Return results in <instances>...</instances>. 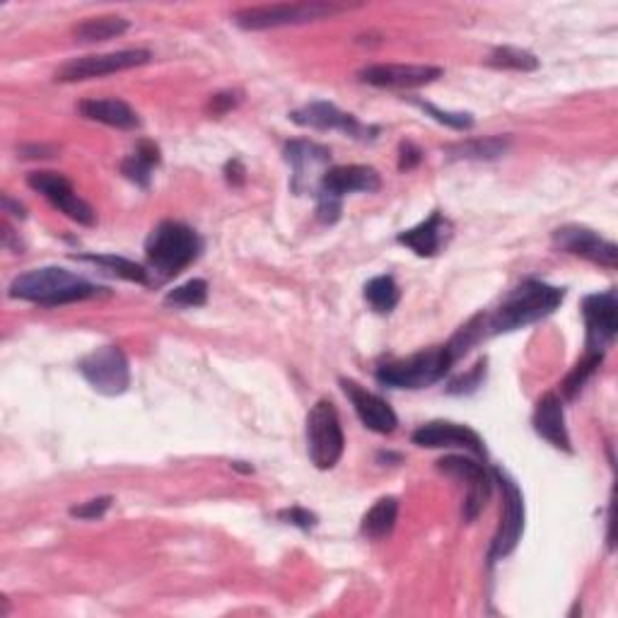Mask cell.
Returning a JSON list of instances; mask_svg holds the SVG:
<instances>
[{
    "instance_id": "6da1fadb",
    "label": "cell",
    "mask_w": 618,
    "mask_h": 618,
    "mask_svg": "<svg viewBox=\"0 0 618 618\" xmlns=\"http://www.w3.org/2000/svg\"><path fill=\"white\" fill-rule=\"evenodd\" d=\"M566 300V290L548 286L544 280H524L522 286L515 290H509L498 309H493L486 317V333H505L515 331L534 325V321H542L548 315H554L560 307V302Z\"/></svg>"
},
{
    "instance_id": "7a4b0ae2",
    "label": "cell",
    "mask_w": 618,
    "mask_h": 618,
    "mask_svg": "<svg viewBox=\"0 0 618 618\" xmlns=\"http://www.w3.org/2000/svg\"><path fill=\"white\" fill-rule=\"evenodd\" d=\"M104 288L90 284V280L80 278L65 268L59 266H44L34 268L18 276L10 284V298L24 300V302H37L44 307H59V305H71V302H83L90 298H97Z\"/></svg>"
},
{
    "instance_id": "3957f363",
    "label": "cell",
    "mask_w": 618,
    "mask_h": 618,
    "mask_svg": "<svg viewBox=\"0 0 618 618\" xmlns=\"http://www.w3.org/2000/svg\"><path fill=\"white\" fill-rule=\"evenodd\" d=\"M200 249H204V241L198 233L177 220H163L145 239L147 266L163 278L182 274L198 259Z\"/></svg>"
},
{
    "instance_id": "277c9868",
    "label": "cell",
    "mask_w": 618,
    "mask_h": 618,
    "mask_svg": "<svg viewBox=\"0 0 618 618\" xmlns=\"http://www.w3.org/2000/svg\"><path fill=\"white\" fill-rule=\"evenodd\" d=\"M454 365V358L447 346H433L428 351L413 353L409 358L387 360L374 370V378L380 384L392 389H425L437 384L450 368Z\"/></svg>"
},
{
    "instance_id": "5b68a950",
    "label": "cell",
    "mask_w": 618,
    "mask_h": 618,
    "mask_svg": "<svg viewBox=\"0 0 618 618\" xmlns=\"http://www.w3.org/2000/svg\"><path fill=\"white\" fill-rule=\"evenodd\" d=\"M382 189L380 172L368 165H339L325 172L317 186V218L336 223L341 218V200L348 194H374Z\"/></svg>"
},
{
    "instance_id": "8992f818",
    "label": "cell",
    "mask_w": 618,
    "mask_h": 618,
    "mask_svg": "<svg viewBox=\"0 0 618 618\" xmlns=\"http://www.w3.org/2000/svg\"><path fill=\"white\" fill-rule=\"evenodd\" d=\"M307 450L309 460L321 472H329L341 462L346 450V437L339 411L329 399H319L307 413Z\"/></svg>"
},
{
    "instance_id": "52a82bcc",
    "label": "cell",
    "mask_w": 618,
    "mask_h": 618,
    "mask_svg": "<svg viewBox=\"0 0 618 618\" xmlns=\"http://www.w3.org/2000/svg\"><path fill=\"white\" fill-rule=\"evenodd\" d=\"M343 8L333 3H278V6H257L235 12V24L239 30L261 32L276 30V27L305 24L339 16Z\"/></svg>"
},
{
    "instance_id": "ba28073f",
    "label": "cell",
    "mask_w": 618,
    "mask_h": 618,
    "mask_svg": "<svg viewBox=\"0 0 618 618\" xmlns=\"http://www.w3.org/2000/svg\"><path fill=\"white\" fill-rule=\"evenodd\" d=\"M78 372L104 396L124 394L131 384L128 358L119 346H102L78 362Z\"/></svg>"
},
{
    "instance_id": "9c48e42d",
    "label": "cell",
    "mask_w": 618,
    "mask_h": 618,
    "mask_svg": "<svg viewBox=\"0 0 618 618\" xmlns=\"http://www.w3.org/2000/svg\"><path fill=\"white\" fill-rule=\"evenodd\" d=\"M491 474L503 493V515H501L498 532H495L488 550V558L498 560L513 554L524 534V495L515 478H509L503 468H491Z\"/></svg>"
},
{
    "instance_id": "30bf717a",
    "label": "cell",
    "mask_w": 618,
    "mask_h": 618,
    "mask_svg": "<svg viewBox=\"0 0 618 618\" xmlns=\"http://www.w3.org/2000/svg\"><path fill=\"white\" fill-rule=\"evenodd\" d=\"M151 51L145 49H126V51H112V53H97V56H83L63 63L61 69L53 73V80L59 83H78V80L102 78L121 71L141 69V65L151 63Z\"/></svg>"
},
{
    "instance_id": "8fae6325",
    "label": "cell",
    "mask_w": 618,
    "mask_h": 618,
    "mask_svg": "<svg viewBox=\"0 0 618 618\" xmlns=\"http://www.w3.org/2000/svg\"><path fill=\"white\" fill-rule=\"evenodd\" d=\"M583 317H585V329L587 339L585 348L589 356H601L609 351L616 331H618V295L616 290L607 292H595L587 295L583 300Z\"/></svg>"
},
{
    "instance_id": "7c38bea8",
    "label": "cell",
    "mask_w": 618,
    "mask_h": 618,
    "mask_svg": "<svg viewBox=\"0 0 618 618\" xmlns=\"http://www.w3.org/2000/svg\"><path fill=\"white\" fill-rule=\"evenodd\" d=\"M27 184H30V189L42 194L49 204L61 210L65 218L75 220L78 225H95L97 223V213L90 204H85L83 198H80L73 189V184L63 177L59 172H32L30 177H27Z\"/></svg>"
},
{
    "instance_id": "4fadbf2b",
    "label": "cell",
    "mask_w": 618,
    "mask_h": 618,
    "mask_svg": "<svg viewBox=\"0 0 618 618\" xmlns=\"http://www.w3.org/2000/svg\"><path fill=\"white\" fill-rule=\"evenodd\" d=\"M442 474H450L466 483V501H464V519L474 522L481 509L486 507L491 493H493V474L486 466L478 464L472 456H445L437 462Z\"/></svg>"
},
{
    "instance_id": "5bb4252c",
    "label": "cell",
    "mask_w": 618,
    "mask_h": 618,
    "mask_svg": "<svg viewBox=\"0 0 618 618\" xmlns=\"http://www.w3.org/2000/svg\"><path fill=\"white\" fill-rule=\"evenodd\" d=\"M550 239H554V247L558 251L573 254V257L587 259L604 268H611V271L618 266V247L609 239H601L595 230H589V227L563 225Z\"/></svg>"
},
{
    "instance_id": "9a60e30c",
    "label": "cell",
    "mask_w": 618,
    "mask_h": 618,
    "mask_svg": "<svg viewBox=\"0 0 618 618\" xmlns=\"http://www.w3.org/2000/svg\"><path fill=\"white\" fill-rule=\"evenodd\" d=\"M362 83L372 87L387 90H415L435 83L442 78V69L437 65H401V63H378L368 65L358 73Z\"/></svg>"
},
{
    "instance_id": "2e32d148",
    "label": "cell",
    "mask_w": 618,
    "mask_h": 618,
    "mask_svg": "<svg viewBox=\"0 0 618 618\" xmlns=\"http://www.w3.org/2000/svg\"><path fill=\"white\" fill-rule=\"evenodd\" d=\"M411 440L413 445L419 447H428V450L454 447V450H466L486 460V447H483L481 435L468 425L450 423V421H430L415 430Z\"/></svg>"
},
{
    "instance_id": "e0dca14e",
    "label": "cell",
    "mask_w": 618,
    "mask_h": 618,
    "mask_svg": "<svg viewBox=\"0 0 618 618\" xmlns=\"http://www.w3.org/2000/svg\"><path fill=\"white\" fill-rule=\"evenodd\" d=\"M290 119L302 128L341 131L353 138H372L370 133H374V128H365L353 114L341 112L339 106L331 102H309L300 106V110H295Z\"/></svg>"
},
{
    "instance_id": "ac0fdd59",
    "label": "cell",
    "mask_w": 618,
    "mask_h": 618,
    "mask_svg": "<svg viewBox=\"0 0 618 618\" xmlns=\"http://www.w3.org/2000/svg\"><path fill=\"white\" fill-rule=\"evenodd\" d=\"M341 387H343L346 396L351 399V404L358 413V419L362 421V425L372 430V433H380V435L394 433L396 425H399V419H396L394 409L389 406L382 396L368 392V389H362L353 380H341Z\"/></svg>"
},
{
    "instance_id": "d6986e66",
    "label": "cell",
    "mask_w": 618,
    "mask_h": 618,
    "mask_svg": "<svg viewBox=\"0 0 618 618\" xmlns=\"http://www.w3.org/2000/svg\"><path fill=\"white\" fill-rule=\"evenodd\" d=\"M286 163L292 167V192L302 194L309 186H315V172L325 169L331 163V151L319 143L309 141H290L286 145Z\"/></svg>"
},
{
    "instance_id": "ffe728a7",
    "label": "cell",
    "mask_w": 618,
    "mask_h": 618,
    "mask_svg": "<svg viewBox=\"0 0 618 618\" xmlns=\"http://www.w3.org/2000/svg\"><path fill=\"white\" fill-rule=\"evenodd\" d=\"M450 237H452V223L440 210H433V215H430V218L423 220L421 225L399 233L396 241L399 245L409 247L415 257L430 259V257H435V254H440V249L447 245Z\"/></svg>"
},
{
    "instance_id": "44dd1931",
    "label": "cell",
    "mask_w": 618,
    "mask_h": 618,
    "mask_svg": "<svg viewBox=\"0 0 618 618\" xmlns=\"http://www.w3.org/2000/svg\"><path fill=\"white\" fill-rule=\"evenodd\" d=\"M534 430L546 442H550V445H554L556 450L573 452L570 435H568V428H566V413H563V401H560L558 394L548 392L539 401H536Z\"/></svg>"
},
{
    "instance_id": "7402d4cb",
    "label": "cell",
    "mask_w": 618,
    "mask_h": 618,
    "mask_svg": "<svg viewBox=\"0 0 618 618\" xmlns=\"http://www.w3.org/2000/svg\"><path fill=\"white\" fill-rule=\"evenodd\" d=\"M80 114L90 121H97V124L112 126V128H121V131H133L141 126V119L133 110L131 104H126L124 100L116 97H106V100H83L78 104Z\"/></svg>"
},
{
    "instance_id": "603a6c76",
    "label": "cell",
    "mask_w": 618,
    "mask_h": 618,
    "mask_svg": "<svg viewBox=\"0 0 618 618\" xmlns=\"http://www.w3.org/2000/svg\"><path fill=\"white\" fill-rule=\"evenodd\" d=\"M159 159H163L159 157V147L153 141H141L136 151L121 163V174H124L128 182L147 189V186H151L153 169L159 165Z\"/></svg>"
},
{
    "instance_id": "cb8c5ba5",
    "label": "cell",
    "mask_w": 618,
    "mask_h": 618,
    "mask_svg": "<svg viewBox=\"0 0 618 618\" xmlns=\"http://www.w3.org/2000/svg\"><path fill=\"white\" fill-rule=\"evenodd\" d=\"M396 517H399V501L380 498L368 509L365 517H362L360 529L368 536V539H384V536L394 532Z\"/></svg>"
},
{
    "instance_id": "d4e9b609",
    "label": "cell",
    "mask_w": 618,
    "mask_h": 618,
    "mask_svg": "<svg viewBox=\"0 0 618 618\" xmlns=\"http://www.w3.org/2000/svg\"><path fill=\"white\" fill-rule=\"evenodd\" d=\"M128 32V20L119 16H102V18H90L75 27V39L80 44H97V42H110L121 34Z\"/></svg>"
},
{
    "instance_id": "484cf974",
    "label": "cell",
    "mask_w": 618,
    "mask_h": 618,
    "mask_svg": "<svg viewBox=\"0 0 618 618\" xmlns=\"http://www.w3.org/2000/svg\"><path fill=\"white\" fill-rule=\"evenodd\" d=\"M509 147V138L507 136H493V138H474V141H466V143H454L447 147L450 157L454 159H498L507 153Z\"/></svg>"
},
{
    "instance_id": "4316f807",
    "label": "cell",
    "mask_w": 618,
    "mask_h": 618,
    "mask_svg": "<svg viewBox=\"0 0 618 618\" xmlns=\"http://www.w3.org/2000/svg\"><path fill=\"white\" fill-rule=\"evenodd\" d=\"M399 298H401V292L392 276H378V278L368 280L365 300L370 302L374 312H380V315L392 312V309L399 305Z\"/></svg>"
},
{
    "instance_id": "83f0119b",
    "label": "cell",
    "mask_w": 618,
    "mask_h": 618,
    "mask_svg": "<svg viewBox=\"0 0 618 618\" xmlns=\"http://www.w3.org/2000/svg\"><path fill=\"white\" fill-rule=\"evenodd\" d=\"M488 65H491V69H498V71L529 73V71L539 69V59H536L532 51L515 49V47H501L488 56Z\"/></svg>"
},
{
    "instance_id": "f1b7e54d",
    "label": "cell",
    "mask_w": 618,
    "mask_h": 618,
    "mask_svg": "<svg viewBox=\"0 0 618 618\" xmlns=\"http://www.w3.org/2000/svg\"><path fill=\"white\" fill-rule=\"evenodd\" d=\"M83 261H90L95 266L106 268V271H112L114 276L131 280V284H147V271L141 264H133L124 257H114V254H85V257H80Z\"/></svg>"
},
{
    "instance_id": "f546056e",
    "label": "cell",
    "mask_w": 618,
    "mask_h": 618,
    "mask_svg": "<svg viewBox=\"0 0 618 618\" xmlns=\"http://www.w3.org/2000/svg\"><path fill=\"white\" fill-rule=\"evenodd\" d=\"M206 302H208V284L200 278L186 280V284L169 290L165 298V305H174V307H204Z\"/></svg>"
},
{
    "instance_id": "4dcf8cb0",
    "label": "cell",
    "mask_w": 618,
    "mask_h": 618,
    "mask_svg": "<svg viewBox=\"0 0 618 618\" xmlns=\"http://www.w3.org/2000/svg\"><path fill=\"white\" fill-rule=\"evenodd\" d=\"M601 356H589V353H585V358L577 362L575 365V370L568 374L566 378V382H563V387H560V392H563V396L566 399H575L577 394H580V389L587 384V380L593 378V374L597 372V368L601 365Z\"/></svg>"
},
{
    "instance_id": "1f68e13d",
    "label": "cell",
    "mask_w": 618,
    "mask_h": 618,
    "mask_svg": "<svg viewBox=\"0 0 618 618\" xmlns=\"http://www.w3.org/2000/svg\"><path fill=\"white\" fill-rule=\"evenodd\" d=\"M421 110L425 114L433 116L437 124H445L454 131H468V128H474V116L472 114H466V112H442L437 110L435 104H430V102H419Z\"/></svg>"
},
{
    "instance_id": "d6a6232c",
    "label": "cell",
    "mask_w": 618,
    "mask_h": 618,
    "mask_svg": "<svg viewBox=\"0 0 618 618\" xmlns=\"http://www.w3.org/2000/svg\"><path fill=\"white\" fill-rule=\"evenodd\" d=\"M486 365H488V360L481 358L466 374H462V378H456L454 382H450L447 392L450 394H474L476 389L483 384V380H486Z\"/></svg>"
},
{
    "instance_id": "836d02e7",
    "label": "cell",
    "mask_w": 618,
    "mask_h": 618,
    "mask_svg": "<svg viewBox=\"0 0 618 618\" xmlns=\"http://www.w3.org/2000/svg\"><path fill=\"white\" fill-rule=\"evenodd\" d=\"M278 519H280V522H286V524H292V527H298V529H302V532L315 529V527H317V522H319V517H317L315 513H309L307 507H300V505H292V507L280 509Z\"/></svg>"
},
{
    "instance_id": "e575fe53",
    "label": "cell",
    "mask_w": 618,
    "mask_h": 618,
    "mask_svg": "<svg viewBox=\"0 0 618 618\" xmlns=\"http://www.w3.org/2000/svg\"><path fill=\"white\" fill-rule=\"evenodd\" d=\"M112 498L110 495H104V498H95V501H87L83 505H75L71 507V515L78 519H100L106 515V509L112 507Z\"/></svg>"
},
{
    "instance_id": "d590c367",
    "label": "cell",
    "mask_w": 618,
    "mask_h": 618,
    "mask_svg": "<svg viewBox=\"0 0 618 618\" xmlns=\"http://www.w3.org/2000/svg\"><path fill=\"white\" fill-rule=\"evenodd\" d=\"M423 163V151L415 143L404 141L399 145V169L401 172H411Z\"/></svg>"
},
{
    "instance_id": "8d00e7d4",
    "label": "cell",
    "mask_w": 618,
    "mask_h": 618,
    "mask_svg": "<svg viewBox=\"0 0 618 618\" xmlns=\"http://www.w3.org/2000/svg\"><path fill=\"white\" fill-rule=\"evenodd\" d=\"M239 102V95L237 92H218V95H213L210 102H208V112L213 116H223L227 114L230 110H235Z\"/></svg>"
},
{
    "instance_id": "74e56055",
    "label": "cell",
    "mask_w": 618,
    "mask_h": 618,
    "mask_svg": "<svg viewBox=\"0 0 618 618\" xmlns=\"http://www.w3.org/2000/svg\"><path fill=\"white\" fill-rule=\"evenodd\" d=\"M20 157L24 159H47V157H53L59 151L53 145H22L20 147Z\"/></svg>"
},
{
    "instance_id": "f35d334b",
    "label": "cell",
    "mask_w": 618,
    "mask_h": 618,
    "mask_svg": "<svg viewBox=\"0 0 618 618\" xmlns=\"http://www.w3.org/2000/svg\"><path fill=\"white\" fill-rule=\"evenodd\" d=\"M225 179L230 186H241L247 182V169L245 165L239 163V159H230V163L225 165Z\"/></svg>"
},
{
    "instance_id": "ab89813d",
    "label": "cell",
    "mask_w": 618,
    "mask_h": 618,
    "mask_svg": "<svg viewBox=\"0 0 618 618\" xmlns=\"http://www.w3.org/2000/svg\"><path fill=\"white\" fill-rule=\"evenodd\" d=\"M3 210H16V215H20V218H24V206L22 204H12V198L10 196H3Z\"/></svg>"
}]
</instances>
